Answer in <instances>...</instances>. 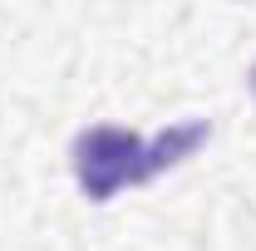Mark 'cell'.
<instances>
[{"mask_svg":"<svg viewBox=\"0 0 256 251\" xmlns=\"http://www.w3.org/2000/svg\"><path fill=\"white\" fill-rule=\"evenodd\" d=\"M207 138H212L207 118H178V124L158 128V133L94 124L69 148L74 182H79V192L89 202H114L124 188H143V182H153L162 172H172L178 162H188Z\"/></svg>","mask_w":256,"mask_h":251,"instance_id":"cell-1","label":"cell"},{"mask_svg":"<svg viewBox=\"0 0 256 251\" xmlns=\"http://www.w3.org/2000/svg\"><path fill=\"white\" fill-rule=\"evenodd\" d=\"M252 94H256V64H252Z\"/></svg>","mask_w":256,"mask_h":251,"instance_id":"cell-2","label":"cell"}]
</instances>
